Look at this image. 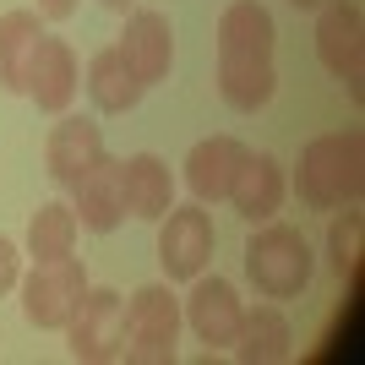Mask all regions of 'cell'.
Instances as JSON below:
<instances>
[{
    "mask_svg": "<svg viewBox=\"0 0 365 365\" xmlns=\"http://www.w3.org/2000/svg\"><path fill=\"white\" fill-rule=\"evenodd\" d=\"M88 93H93V104H98V115H131L148 88L131 76V66L120 61V49L109 44L88 61Z\"/></svg>",
    "mask_w": 365,
    "mask_h": 365,
    "instance_id": "obj_18",
    "label": "cell"
},
{
    "mask_svg": "<svg viewBox=\"0 0 365 365\" xmlns=\"http://www.w3.org/2000/svg\"><path fill=\"white\" fill-rule=\"evenodd\" d=\"M120 344H125V294L120 289H93L88 284L76 317L66 322V349H71V360L109 365V360H120Z\"/></svg>",
    "mask_w": 365,
    "mask_h": 365,
    "instance_id": "obj_7",
    "label": "cell"
},
{
    "mask_svg": "<svg viewBox=\"0 0 365 365\" xmlns=\"http://www.w3.org/2000/svg\"><path fill=\"white\" fill-rule=\"evenodd\" d=\"M360 229H365L360 213L333 218V229H327V262H333V273H338V278L354 273V262H360Z\"/></svg>",
    "mask_w": 365,
    "mask_h": 365,
    "instance_id": "obj_21",
    "label": "cell"
},
{
    "mask_svg": "<svg viewBox=\"0 0 365 365\" xmlns=\"http://www.w3.org/2000/svg\"><path fill=\"white\" fill-rule=\"evenodd\" d=\"M16 289H22V317H28L38 333H66V322L76 317V305L88 294V267L76 257L33 262V273L16 278Z\"/></svg>",
    "mask_w": 365,
    "mask_h": 365,
    "instance_id": "obj_5",
    "label": "cell"
},
{
    "mask_svg": "<svg viewBox=\"0 0 365 365\" xmlns=\"http://www.w3.org/2000/svg\"><path fill=\"white\" fill-rule=\"evenodd\" d=\"M317 61L338 76L349 98L365 93V16L354 0H322L317 6Z\"/></svg>",
    "mask_w": 365,
    "mask_h": 365,
    "instance_id": "obj_6",
    "label": "cell"
},
{
    "mask_svg": "<svg viewBox=\"0 0 365 365\" xmlns=\"http://www.w3.org/2000/svg\"><path fill=\"white\" fill-rule=\"evenodd\" d=\"M278 22L262 0H229L218 11V93L229 109L257 115L278 93Z\"/></svg>",
    "mask_w": 365,
    "mask_h": 365,
    "instance_id": "obj_1",
    "label": "cell"
},
{
    "mask_svg": "<svg viewBox=\"0 0 365 365\" xmlns=\"http://www.w3.org/2000/svg\"><path fill=\"white\" fill-rule=\"evenodd\" d=\"M76 235H82V224H76L71 202H44L28 218V257L33 262H61V257L76 251Z\"/></svg>",
    "mask_w": 365,
    "mask_h": 365,
    "instance_id": "obj_20",
    "label": "cell"
},
{
    "mask_svg": "<svg viewBox=\"0 0 365 365\" xmlns=\"http://www.w3.org/2000/svg\"><path fill=\"white\" fill-rule=\"evenodd\" d=\"M229 349L240 365H284L294 354V327L278 305H245L240 333H235Z\"/></svg>",
    "mask_w": 365,
    "mask_h": 365,
    "instance_id": "obj_16",
    "label": "cell"
},
{
    "mask_svg": "<svg viewBox=\"0 0 365 365\" xmlns=\"http://www.w3.org/2000/svg\"><path fill=\"white\" fill-rule=\"evenodd\" d=\"M180 294H169V284H142L125 300V344L120 360L131 365H169L180 349Z\"/></svg>",
    "mask_w": 365,
    "mask_h": 365,
    "instance_id": "obj_4",
    "label": "cell"
},
{
    "mask_svg": "<svg viewBox=\"0 0 365 365\" xmlns=\"http://www.w3.org/2000/svg\"><path fill=\"white\" fill-rule=\"evenodd\" d=\"M158 262L175 284H191V278L213 262V218L202 202L191 207H169L158 218Z\"/></svg>",
    "mask_w": 365,
    "mask_h": 365,
    "instance_id": "obj_9",
    "label": "cell"
},
{
    "mask_svg": "<svg viewBox=\"0 0 365 365\" xmlns=\"http://www.w3.org/2000/svg\"><path fill=\"white\" fill-rule=\"evenodd\" d=\"M120 191H125V213L148 218V224H158V218L175 207V175H169V164L158 153H131V158H120Z\"/></svg>",
    "mask_w": 365,
    "mask_h": 365,
    "instance_id": "obj_15",
    "label": "cell"
},
{
    "mask_svg": "<svg viewBox=\"0 0 365 365\" xmlns=\"http://www.w3.org/2000/svg\"><path fill=\"white\" fill-rule=\"evenodd\" d=\"M98 158H104V131H98V120H88V115H71V109H66L61 120L49 125V142H44V169H49V180L71 191V185L82 180Z\"/></svg>",
    "mask_w": 365,
    "mask_h": 365,
    "instance_id": "obj_12",
    "label": "cell"
},
{
    "mask_svg": "<svg viewBox=\"0 0 365 365\" xmlns=\"http://www.w3.org/2000/svg\"><path fill=\"white\" fill-rule=\"evenodd\" d=\"M311 267H317L311 240H305L294 224L267 218V224L245 240V278H251V289H257L262 300H294V294L311 284Z\"/></svg>",
    "mask_w": 365,
    "mask_h": 365,
    "instance_id": "obj_3",
    "label": "cell"
},
{
    "mask_svg": "<svg viewBox=\"0 0 365 365\" xmlns=\"http://www.w3.org/2000/svg\"><path fill=\"white\" fill-rule=\"evenodd\" d=\"M76 6H82V0H38V16H44V22H71Z\"/></svg>",
    "mask_w": 365,
    "mask_h": 365,
    "instance_id": "obj_23",
    "label": "cell"
},
{
    "mask_svg": "<svg viewBox=\"0 0 365 365\" xmlns=\"http://www.w3.org/2000/svg\"><path fill=\"white\" fill-rule=\"evenodd\" d=\"M120 61L131 66V76H137L142 88H153V82H164L169 66H175V28H169L164 11H153V6H137V11L125 16L120 28Z\"/></svg>",
    "mask_w": 365,
    "mask_h": 365,
    "instance_id": "obj_10",
    "label": "cell"
},
{
    "mask_svg": "<svg viewBox=\"0 0 365 365\" xmlns=\"http://www.w3.org/2000/svg\"><path fill=\"white\" fill-rule=\"evenodd\" d=\"M44 38V16L38 11H6L0 16V88L22 93L28 88V61Z\"/></svg>",
    "mask_w": 365,
    "mask_h": 365,
    "instance_id": "obj_19",
    "label": "cell"
},
{
    "mask_svg": "<svg viewBox=\"0 0 365 365\" xmlns=\"http://www.w3.org/2000/svg\"><path fill=\"white\" fill-rule=\"evenodd\" d=\"M71 213L82 229L93 235H109V229L125 218V191H120V158H98V164L71 185Z\"/></svg>",
    "mask_w": 365,
    "mask_h": 365,
    "instance_id": "obj_14",
    "label": "cell"
},
{
    "mask_svg": "<svg viewBox=\"0 0 365 365\" xmlns=\"http://www.w3.org/2000/svg\"><path fill=\"white\" fill-rule=\"evenodd\" d=\"M294 191H300L305 207L317 213H333V207H354L365 191V131H322L300 148V164H294Z\"/></svg>",
    "mask_w": 365,
    "mask_h": 365,
    "instance_id": "obj_2",
    "label": "cell"
},
{
    "mask_svg": "<svg viewBox=\"0 0 365 365\" xmlns=\"http://www.w3.org/2000/svg\"><path fill=\"white\" fill-rule=\"evenodd\" d=\"M98 6H109V11H125V6H131V0H98Z\"/></svg>",
    "mask_w": 365,
    "mask_h": 365,
    "instance_id": "obj_24",
    "label": "cell"
},
{
    "mask_svg": "<svg viewBox=\"0 0 365 365\" xmlns=\"http://www.w3.org/2000/svg\"><path fill=\"white\" fill-rule=\"evenodd\" d=\"M240 158H245L240 137H202L197 148L185 153V185H191V197H197L202 207H207V202H224Z\"/></svg>",
    "mask_w": 365,
    "mask_h": 365,
    "instance_id": "obj_17",
    "label": "cell"
},
{
    "mask_svg": "<svg viewBox=\"0 0 365 365\" xmlns=\"http://www.w3.org/2000/svg\"><path fill=\"white\" fill-rule=\"evenodd\" d=\"M16 278H22V245L11 235H0V294H11Z\"/></svg>",
    "mask_w": 365,
    "mask_h": 365,
    "instance_id": "obj_22",
    "label": "cell"
},
{
    "mask_svg": "<svg viewBox=\"0 0 365 365\" xmlns=\"http://www.w3.org/2000/svg\"><path fill=\"white\" fill-rule=\"evenodd\" d=\"M289 6H300V11H317V6H322V0H289Z\"/></svg>",
    "mask_w": 365,
    "mask_h": 365,
    "instance_id": "obj_25",
    "label": "cell"
},
{
    "mask_svg": "<svg viewBox=\"0 0 365 365\" xmlns=\"http://www.w3.org/2000/svg\"><path fill=\"white\" fill-rule=\"evenodd\" d=\"M76 88H82V66H76V49L66 44V38H38V49H33L28 61V98L44 115H66V109L76 104Z\"/></svg>",
    "mask_w": 365,
    "mask_h": 365,
    "instance_id": "obj_11",
    "label": "cell"
},
{
    "mask_svg": "<svg viewBox=\"0 0 365 365\" xmlns=\"http://www.w3.org/2000/svg\"><path fill=\"white\" fill-rule=\"evenodd\" d=\"M284 197H289V175H284V164H278L273 153H251V148H245L240 169H235V180H229L235 213H240L245 224H267V218H278Z\"/></svg>",
    "mask_w": 365,
    "mask_h": 365,
    "instance_id": "obj_13",
    "label": "cell"
},
{
    "mask_svg": "<svg viewBox=\"0 0 365 365\" xmlns=\"http://www.w3.org/2000/svg\"><path fill=\"white\" fill-rule=\"evenodd\" d=\"M180 317H185V327L197 333V344H207V354H218V349L235 344V333H240L245 300H240V289H235L229 278H218V273L202 267V273L191 278V294L180 300Z\"/></svg>",
    "mask_w": 365,
    "mask_h": 365,
    "instance_id": "obj_8",
    "label": "cell"
}]
</instances>
